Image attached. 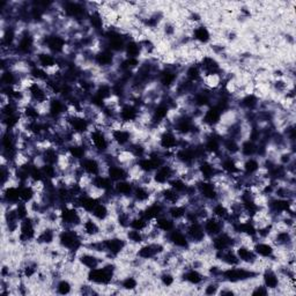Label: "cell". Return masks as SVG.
I'll return each mask as SVG.
<instances>
[{
	"instance_id": "cell-38",
	"label": "cell",
	"mask_w": 296,
	"mask_h": 296,
	"mask_svg": "<svg viewBox=\"0 0 296 296\" xmlns=\"http://www.w3.org/2000/svg\"><path fill=\"white\" fill-rule=\"evenodd\" d=\"M221 147L227 153L229 156H234V155L240 153V144L236 139L232 138H226L221 142Z\"/></svg>"
},
{
	"instance_id": "cell-40",
	"label": "cell",
	"mask_w": 296,
	"mask_h": 296,
	"mask_svg": "<svg viewBox=\"0 0 296 296\" xmlns=\"http://www.w3.org/2000/svg\"><path fill=\"white\" fill-rule=\"evenodd\" d=\"M240 153L246 158H254V155L258 153V145L256 142L248 139L246 142H243L242 145L240 146Z\"/></svg>"
},
{
	"instance_id": "cell-14",
	"label": "cell",
	"mask_w": 296,
	"mask_h": 296,
	"mask_svg": "<svg viewBox=\"0 0 296 296\" xmlns=\"http://www.w3.org/2000/svg\"><path fill=\"white\" fill-rule=\"evenodd\" d=\"M109 136H110L111 142H112L114 145H117L118 147H126L132 142L133 133L131 130L125 128H120L110 131Z\"/></svg>"
},
{
	"instance_id": "cell-19",
	"label": "cell",
	"mask_w": 296,
	"mask_h": 296,
	"mask_svg": "<svg viewBox=\"0 0 296 296\" xmlns=\"http://www.w3.org/2000/svg\"><path fill=\"white\" fill-rule=\"evenodd\" d=\"M178 74L174 68H164L158 72V84L164 90H170L177 84Z\"/></svg>"
},
{
	"instance_id": "cell-18",
	"label": "cell",
	"mask_w": 296,
	"mask_h": 296,
	"mask_svg": "<svg viewBox=\"0 0 296 296\" xmlns=\"http://www.w3.org/2000/svg\"><path fill=\"white\" fill-rule=\"evenodd\" d=\"M114 59H116V56H114L112 51L106 49V48L98 50V52H95L94 54V62L102 68H111V66H114Z\"/></svg>"
},
{
	"instance_id": "cell-34",
	"label": "cell",
	"mask_w": 296,
	"mask_h": 296,
	"mask_svg": "<svg viewBox=\"0 0 296 296\" xmlns=\"http://www.w3.org/2000/svg\"><path fill=\"white\" fill-rule=\"evenodd\" d=\"M125 58H139L142 54V46L138 40H128L125 46Z\"/></svg>"
},
{
	"instance_id": "cell-22",
	"label": "cell",
	"mask_w": 296,
	"mask_h": 296,
	"mask_svg": "<svg viewBox=\"0 0 296 296\" xmlns=\"http://www.w3.org/2000/svg\"><path fill=\"white\" fill-rule=\"evenodd\" d=\"M192 40L200 44H207L212 40V34L208 27L205 24H197L191 30Z\"/></svg>"
},
{
	"instance_id": "cell-9",
	"label": "cell",
	"mask_w": 296,
	"mask_h": 296,
	"mask_svg": "<svg viewBox=\"0 0 296 296\" xmlns=\"http://www.w3.org/2000/svg\"><path fill=\"white\" fill-rule=\"evenodd\" d=\"M158 147L161 150H175L180 147V136L172 128H166L158 136Z\"/></svg>"
},
{
	"instance_id": "cell-16",
	"label": "cell",
	"mask_w": 296,
	"mask_h": 296,
	"mask_svg": "<svg viewBox=\"0 0 296 296\" xmlns=\"http://www.w3.org/2000/svg\"><path fill=\"white\" fill-rule=\"evenodd\" d=\"M222 114H224V111L218 108L216 106H208L202 116V124L205 125V126L210 128H216V125H219L221 122Z\"/></svg>"
},
{
	"instance_id": "cell-13",
	"label": "cell",
	"mask_w": 296,
	"mask_h": 296,
	"mask_svg": "<svg viewBox=\"0 0 296 296\" xmlns=\"http://www.w3.org/2000/svg\"><path fill=\"white\" fill-rule=\"evenodd\" d=\"M166 240L172 246L180 248V249H188L191 246L185 232L180 228H174L172 230L166 232Z\"/></svg>"
},
{
	"instance_id": "cell-32",
	"label": "cell",
	"mask_w": 296,
	"mask_h": 296,
	"mask_svg": "<svg viewBox=\"0 0 296 296\" xmlns=\"http://www.w3.org/2000/svg\"><path fill=\"white\" fill-rule=\"evenodd\" d=\"M210 216H213L216 219L227 222L230 218V210L224 202H216L210 208Z\"/></svg>"
},
{
	"instance_id": "cell-5",
	"label": "cell",
	"mask_w": 296,
	"mask_h": 296,
	"mask_svg": "<svg viewBox=\"0 0 296 296\" xmlns=\"http://www.w3.org/2000/svg\"><path fill=\"white\" fill-rule=\"evenodd\" d=\"M196 188H197L199 197L207 202H216L220 198L219 188L213 180H200L196 183Z\"/></svg>"
},
{
	"instance_id": "cell-26",
	"label": "cell",
	"mask_w": 296,
	"mask_h": 296,
	"mask_svg": "<svg viewBox=\"0 0 296 296\" xmlns=\"http://www.w3.org/2000/svg\"><path fill=\"white\" fill-rule=\"evenodd\" d=\"M90 216L94 218V219L98 222H104L110 218V210L109 206L106 202H100L98 205L94 207V210L90 212Z\"/></svg>"
},
{
	"instance_id": "cell-33",
	"label": "cell",
	"mask_w": 296,
	"mask_h": 296,
	"mask_svg": "<svg viewBox=\"0 0 296 296\" xmlns=\"http://www.w3.org/2000/svg\"><path fill=\"white\" fill-rule=\"evenodd\" d=\"M153 224L155 227H156L158 230L162 232H169L170 230H172L174 228H176V224L175 221H174L172 218H169L168 216H158V219H155L153 221Z\"/></svg>"
},
{
	"instance_id": "cell-11",
	"label": "cell",
	"mask_w": 296,
	"mask_h": 296,
	"mask_svg": "<svg viewBox=\"0 0 296 296\" xmlns=\"http://www.w3.org/2000/svg\"><path fill=\"white\" fill-rule=\"evenodd\" d=\"M185 234H186L190 243L194 244H202L207 238L205 230H204L202 222H192V224H186L184 228Z\"/></svg>"
},
{
	"instance_id": "cell-17",
	"label": "cell",
	"mask_w": 296,
	"mask_h": 296,
	"mask_svg": "<svg viewBox=\"0 0 296 296\" xmlns=\"http://www.w3.org/2000/svg\"><path fill=\"white\" fill-rule=\"evenodd\" d=\"M36 65L46 70L48 73L50 72V70L59 68L57 59L52 54L46 52V51H40L36 54Z\"/></svg>"
},
{
	"instance_id": "cell-6",
	"label": "cell",
	"mask_w": 296,
	"mask_h": 296,
	"mask_svg": "<svg viewBox=\"0 0 296 296\" xmlns=\"http://www.w3.org/2000/svg\"><path fill=\"white\" fill-rule=\"evenodd\" d=\"M36 36L29 30H24L21 34H18L16 51L20 54H30L35 49Z\"/></svg>"
},
{
	"instance_id": "cell-47",
	"label": "cell",
	"mask_w": 296,
	"mask_h": 296,
	"mask_svg": "<svg viewBox=\"0 0 296 296\" xmlns=\"http://www.w3.org/2000/svg\"><path fill=\"white\" fill-rule=\"evenodd\" d=\"M251 294H252V295H259V296L268 295V290L264 286V284H260V286L254 287V290L251 292Z\"/></svg>"
},
{
	"instance_id": "cell-24",
	"label": "cell",
	"mask_w": 296,
	"mask_h": 296,
	"mask_svg": "<svg viewBox=\"0 0 296 296\" xmlns=\"http://www.w3.org/2000/svg\"><path fill=\"white\" fill-rule=\"evenodd\" d=\"M78 260H79L80 265L86 268L87 270L96 268L102 264V259L96 256L95 252H84L80 254L79 257H78Z\"/></svg>"
},
{
	"instance_id": "cell-44",
	"label": "cell",
	"mask_w": 296,
	"mask_h": 296,
	"mask_svg": "<svg viewBox=\"0 0 296 296\" xmlns=\"http://www.w3.org/2000/svg\"><path fill=\"white\" fill-rule=\"evenodd\" d=\"M56 290H57V293L60 295L70 294L72 290V284L68 280L62 279L60 281H58L57 284H56Z\"/></svg>"
},
{
	"instance_id": "cell-43",
	"label": "cell",
	"mask_w": 296,
	"mask_h": 296,
	"mask_svg": "<svg viewBox=\"0 0 296 296\" xmlns=\"http://www.w3.org/2000/svg\"><path fill=\"white\" fill-rule=\"evenodd\" d=\"M138 284H139L138 280H136L134 276H128L120 281V286L125 290H134L138 288Z\"/></svg>"
},
{
	"instance_id": "cell-7",
	"label": "cell",
	"mask_w": 296,
	"mask_h": 296,
	"mask_svg": "<svg viewBox=\"0 0 296 296\" xmlns=\"http://www.w3.org/2000/svg\"><path fill=\"white\" fill-rule=\"evenodd\" d=\"M42 44L52 54H62L65 51L66 46H68V42H66L65 37L59 34H49L44 36Z\"/></svg>"
},
{
	"instance_id": "cell-42",
	"label": "cell",
	"mask_w": 296,
	"mask_h": 296,
	"mask_svg": "<svg viewBox=\"0 0 296 296\" xmlns=\"http://www.w3.org/2000/svg\"><path fill=\"white\" fill-rule=\"evenodd\" d=\"M126 240H128L131 244L142 246V244L146 240L145 232L134 230V229H130V230L126 232Z\"/></svg>"
},
{
	"instance_id": "cell-8",
	"label": "cell",
	"mask_w": 296,
	"mask_h": 296,
	"mask_svg": "<svg viewBox=\"0 0 296 296\" xmlns=\"http://www.w3.org/2000/svg\"><path fill=\"white\" fill-rule=\"evenodd\" d=\"M36 226L37 224L32 216L22 220L20 228H18V240L22 243H28L32 240H36V236L38 234Z\"/></svg>"
},
{
	"instance_id": "cell-31",
	"label": "cell",
	"mask_w": 296,
	"mask_h": 296,
	"mask_svg": "<svg viewBox=\"0 0 296 296\" xmlns=\"http://www.w3.org/2000/svg\"><path fill=\"white\" fill-rule=\"evenodd\" d=\"M114 182L111 180L108 176L104 175V174H101V175L94 176L92 180V185H94L95 188H100V190L109 192L114 190Z\"/></svg>"
},
{
	"instance_id": "cell-39",
	"label": "cell",
	"mask_w": 296,
	"mask_h": 296,
	"mask_svg": "<svg viewBox=\"0 0 296 296\" xmlns=\"http://www.w3.org/2000/svg\"><path fill=\"white\" fill-rule=\"evenodd\" d=\"M185 79L188 81H190V82H200L202 79V72L200 70V66L198 65H191L188 66L186 68V71H185Z\"/></svg>"
},
{
	"instance_id": "cell-46",
	"label": "cell",
	"mask_w": 296,
	"mask_h": 296,
	"mask_svg": "<svg viewBox=\"0 0 296 296\" xmlns=\"http://www.w3.org/2000/svg\"><path fill=\"white\" fill-rule=\"evenodd\" d=\"M218 290H219V284H218L216 282H210V284H206L204 293L207 294V295H213V294L218 293Z\"/></svg>"
},
{
	"instance_id": "cell-2",
	"label": "cell",
	"mask_w": 296,
	"mask_h": 296,
	"mask_svg": "<svg viewBox=\"0 0 296 296\" xmlns=\"http://www.w3.org/2000/svg\"><path fill=\"white\" fill-rule=\"evenodd\" d=\"M82 232H79L76 229H64L58 232V244L62 249H66L71 252H78L84 246Z\"/></svg>"
},
{
	"instance_id": "cell-12",
	"label": "cell",
	"mask_w": 296,
	"mask_h": 296,
	"mask_svg": "<svg viewBox=\"0 0 296 296\" xmlns=\"http://www.w3.org/2000/svg\"><path fill=\"white\" fill-rule=\"evenodd\" d=\"M80 168L88 176H98L102 174V161L96 156H87L79 161Z\"/></svg>"
},
{
	"instance_id": "cell-30",
	"label": "cell",
	"mask_w": 296,
	"mask_h": 296,
	"mask_svg": "<svg viewBox=\"0 0 296 296\" xmlns=\"http://www.w3.org/2000/svg\"><path fill=\"white\" fill-rule=\"evenodd\" d=\"M262 284L268 290H276L280 286V278L272 268H266L262 274Z\"/></svg>"
},
{
	"instance_id": "cell-1",
	"label": "cell",
	"mask_w": 296,
	"mask_h": 296,
	"mask_svg": "<svg viewBox=\"0 0 296 296\" xmlns=\"http://www.w3.org/2000/svg\"><path fill=\"white\" fill-rule=\"evenodd\" d=\"M116 268L112 264H104L96 268L88 270L87 280L92 284L98 286H108L112 282Z\"/></svg>"
},
{
	"instance_id": "cell-36",
	"label": "cell",
	"mask_w": 296,
	"mask_h": 296,
	"mask_svg": "<svg viewBox=\"0 0 296 296\" xmlns=\"http://www.w3.org/2000/svg\"><path fill=\"white\" fill-rule=\"evenodd\" d=\"M240 106H242L243 109H246L249 111L254 110L259 106L258 96L256 94H254V92H248V94H246L240 98Z\"/></svg>"
},
{
	"instance_id": "cell-28",
	"label": "cell",
	"mask_w": 296,
	"mask_h": 296,
	"mask_svg": "<svg viewBox=\"0 0 296 296\" xmlns=\"http://www.w3.org/2000/svg\"><path fill=\"white\" fill-rule=\"evenodd\" d=\"M133 188H134V184L130 180H120L114 184V194L120 196V197H132Z\"/></svg>"
},
{
	"instance_id": "cell-29",
	"label": "cell",
	"mask_w": 296,
	"mask_h": 296,
	"mask_svg": "<svg viewBox=\"0 0 296 296\" xmlns=\"http://www.w3.org/2000/svg\"><path fill=\"white\" fill-rule=\"evenodd\" d=\"M262 169V164L259 160L254 158H248L242 164V174L246 176H256Z\"/></svg>"
},
{
	"instance_id": "cell-41",
	"label": "cell",
	"mask_w": 296,
	"mask_h": 296,
	"mask_svg": "<svg viewBox=\"0 0 296 296\" xmlns=\"http://www.w3.org/2000/svg\"><path fill=\"white\" fill-rule=\"evenodd\" d=\"M150 221H148L145 219L142 214H138V216H133L131 221H130V229H134V230H139V232H145L146 229L150 227Z\"/></svg>"
},
{
	"instance_id": "cell-27",
	"label": "cell",
	"mask_w": 296,
	"mask_h": 296,
	"mask_svg": "<svg viewBox=\"0 0 296 296\" xmlns=\"http://www.w3.org/2000/svg\"><path fill=\"white\" fill-rule=\"evenodd\" d=\"M182 278L183 281L192 284V286H199V284H202L204 282V280H205V276H204L202 273H200L199 270L194 268H188L186 271H184Z\"/></svg>"
},
{
	"instance_id": "cell-3",
	"label": "cell",
	"mask_w": 296,
	"mask_h": 296,
	"mask_svg": "<svg viewBox=\"0 0 296 296\" xmlns=\"http://www.w3.org/2000/svg\"><path fill=\"white\" fill-rule=\"evenodd\" d=\"M220 276H222V279L228 281V282L238 284L251 280L252 278L257 276V273L252 271V270L238 268V266H229L228 268L222 270Z\"/></svg>"
},
{
	"instance_id": "cell-15",
	"label": "cell",
	"mask_w": 296,
	"mask_h": 296,
	"mask_svg": "<svg viewBox=\"0 0 296 296\" xmlns=\"http://www.w3.org/2000/svg\"><path fill=\"white\" fill-rule=\"evenodd\" d=\"M202 224L206 235L208 236V238H214V236L221 234V232L224 230L226 222L220 219H216V218H214L213 216H210L207 219L204 220Z\"/></svg>"
},
{
	"instance_id": "cell-37",
	"label": "cell",
	"mask_w": 296,
	"mask_h": 296,
	"mask_svg": "<svg viewBox=\"0 0 296 296\" xmlns=\"http://www.w3.org/2000/svg\"><path fill=\"white\" fill-rule=\"evenodd\" d=\"M36 190L32 184H22L20 185V199L24 202H32L36 198Z\"/></svg>"
},
{
	"instance_id": "cell-21",
	"label": "cell",
	"mask_w": 296,
	"mask_h": 296,
	"mask_svg": "<svg viewBox=\"0 0 296 296\" xmlns=\"http://www.w3.org/2000/svg\"><path fill=\"white\" fill-rule=\"evenodd\" d=\"M106 175L109 177V178L112 180L114 183L120 182V180H128V169L125 168V166L120 164H111L106 169Z\"/></svg>"
},
{
	"instance_id": "cell-20",
	"label": "cell",
	"mask_w": 296,
	"mask_h": 296,
	"mask_svg": "<svg viewBox=\"0 0 296 296\" xmlns=\"http://www.w3.org/2000/svg\"><path fill=\"white\" fill-rule=\"evenodd\" d=\"M81 232H82L84 236H87V238H96L102 232L98 222L92 216L84 219L82 224H81Z\"/></svg>"
},
{
	"instance_id": "cell-10",
	"label": "cell",
	"mask_w": 296,
	"mask_h": 296,
	"mask_svg": "<svg viewBox=\"0 0 296 296\" xmlns=\"http://www.w3.org/2000/svg\"><path fill=\"white\" fill-rule=\"evenodd\" d=\"M140 114H142L140 108L133 104V103H125L120 108L118 120L123 124H133L139 120Z\"/></svg>"
},
{
	"instance_id": "cell-25",
	"label": "cell",
	"mask_w": 296,
	"mask_h": 296,
	"mask_svg": "<svg viewBox=\"0 0 296 296\" xmlns=\"http://www.w3.org/2000/svg\"><path fill=\"white\" fill-rule=\"evenodd\" d=\"M252 250L254 251V254L259 257L266 258V259H271L274 257L276 254V249L272 244H270L268 242H254L252 246Z\"/></svg>"
},
{
	"instance_id": "cell-45",
	"label": "cell",
	"mask_w": 296,
	"mask_h": 296,
	"mask_svg": "<svg viewBox=\"0 0 296 296\" xmlns=\"http://www.w3.org/2000/svg\"><path fill=\"white\" fill-rule=\"evenodd\" d=\"M160 282L164 287H172L175 284V276L170 272H164L160 276Z\"/></svg>"
},
{
	"instance_id": "cell-35",
	"label": "cell",
	"mask_w": 296,
	"mask_h": 296,
	"mask_svg": "<svg viewBox=\"0 0 296 296\" xmlns=\"http://www.w3.org/2000/svg\"><path fill=\"white\" fill-rule=\"evenodd\" d=\"M166 212H168V216L172 218L174 221H182L188 213V207L183 204H178V205L170 206Z\"/></svg>"
},
{
	"instance_id": "cell-23",
	"label": "cell",
	"mask_w": 296,
	"mask_h": 296,
	"mask_svg": "<svg viewBox=\"0 0 296 296\" xmlns=\"http://www.w3.org/2000/svg\"><path fill=\"white\" fill-rule=\"evenodd\" d=\"M236 254L240 259V262H246V264H250L254 265V262H257L258 260V256L254 254V251L252 250V248L244 246V244H240V246H238V249L235 250Z\"/></svg>"
},
{
	"instance_id": "cell-4",
	"label": "cell",
	"mask_w": 296,
	"mask_h": 296,
	"mask_svg": "<svg viewBox=\"0 0 296 296\" xmlns=\"http://www.w3.org/2000/svg\"><path fill=\"white\" fill-rule=\"evenodd\" d=\"M101 246L103 254H108L109 256L117 257L123 252L128 243L126 240L120 238V236H111L109 238L102 240Z\"/></svg>"
}]
</instances>
